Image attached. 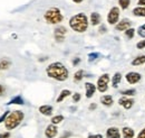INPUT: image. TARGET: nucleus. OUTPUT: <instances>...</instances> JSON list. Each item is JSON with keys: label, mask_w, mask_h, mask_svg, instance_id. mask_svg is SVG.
<instances>
[{"label": "nucleus", "mask_w": 145, "mask_h": 138, "mask_svg": "<svg viewBox=\"0 0 145 138\" xmlns=\"http://www.w3.org/2000/svg\"><path fill=\"white\" fill-rule=\"evenodd\" d=\"M38 110H39V112H40L41 115H44V116H46V117H49V116L53 115L54 108H53L52 105H49V104H44V105H40Z\"/></svg>", "instance_id": "nucleus-14"}, {"label": "nucleus", "mask_w": 145, "mask_h": 138, "mask_svg": "<svg viewBox=\"0 0 145 138\" xmlns=\"http://www.w3.org/2000/svg\"><path fill=\"white\" fill-rule=\"evenodd\" d=\"M106 138H121V131L117 127H109L106 130Z\"/></svg>", "instance_id": "nucleus-13"}, {"label": "nucleus", "mask_w": 145, "mask_h": 138, "mask_svg": "<svg viewBox=\"0 0 145 138\" xmlns=\"http://www.w3.org/2000/svg\"><path fill=\"white\" fill-rule=\"evenodd\" d=\"M123 96H125V97H133V96H135L136 94V90L135 89H129V90H124L123 92H121Z\"/></svg>", "instance_id": "nucleus-27"}, {"label": "nucleus", "mask_w": 145, "mask_h": 138, "mask_svg": "<svg viewBox=\"0 0 145 138\" xmlns=\"http://www.w3.org/2000/svg\"><path fill=\"white\" fill-rule=\"evenodd\" d=\"M120 21V8L113 7L110 8L107 14V23L109 25H116Z\"/></svg>", "instance_id": "nucleus-6"}, {"label": "nucleus", "mask_w": 145, "mask_h": 138, "mask_svg": "<svg viewBox=\"0 0 145 138\" xmlns=\"http://www.w3.org/2000/svg\"><path fill=\"white\" fill-rule=\"evenodd\" d=\"M24 99L21 98V96H17L15 98H12L9 102H7V105H10V104H24Z\"/></svg>", "instance_id": "nucleus-24"}, {"label": "nucleus", "mask_w": 145, "mask_h": 138, "mask_svg": "<svg viewBox=\"0 0 145 138\" xmlns=\"http://www.w3.org/2000/svg\"><path fill=\"white\" fill-rule=\"evenodd\" d=\"M67 34V29L64 26H57L54 29V38L57 43H63Z\"/></svg>", "instance_id": "nucleus-7"}, {"label": "nucleus", "mask_w": 145, "mask_h": 138, "mask_svg": "<svg viewBox=\"0 0 145 138\" xmlns=\"http://www.w3.org/2000/svg\"><path fill=\"white\" fill-rule=\"evenodd\" d=\"M88 25H89L88 17L84 13L76 14L69 19V27L74 32L79 33V34L85 33L87 31V28H88Z\"/></svg>", "instance_id": "nucleus-2"}, {"label": "nucleus", "mask_w": 145, "mask_h": 138, "mask_svg": "<svg viewBox=\"0 0 145 138\" xmlns=\"http://www.w3.org/2000/svg\"><path fill=\"white\" fill-rule=\"evenodd\" d=\"M58 134V128L56 125H48L45 129V137L46 138H55Z\"/></svg>", "instance_id": "nucleus-10"}, {"label": "nucleus", "mask_w": 145, "mask_h": 138, "mask_svg": "<svg viewBox=\"0 0 145 138\" xmlns=\"http://www.w3.org/2000/svg\"><path fill=\"white\" fill-rule=\"evenodd\" d=\"M88 138H103V136L101 134H96V135H89Z\"/></svg>", "instance_id": "nucleus-39"}, {"label": "nucleus", "mask_w": 145, "mask_h": 138, "mask_svg": "<svg viewBox=\"0 0 145 138\" xmlns=\"http://www.w3.org/2000/svg\"><path fill=\"white\" fill-rule=\"evenodd\" d=\"M136 47H137L138 50H144V48H145V39L140 40V42L136 44Z\"/></svg>", "instance_id": "nucleus-31"}, {"label": "nucleus", "mask_w": 145, "mask_h": 138, "mask_svg": "<svg viewBox=\"0 0 145 138\" xmlns=\"http://www.w3.org/2000/svg\"><path fill=\"white\" fill-rule=\"evenodd\" d=\"M80 93H78V92H76V93H74L72 94V102H78L79 100H80Z\"/></svg>", "instance_id": "nucleus-30"}, {"label": "nucleus", "mask_w": 145, "mask_h": 138, "mask_svg": "<svg viewBox=\"0 0 145 138\" xmlns=\"http://www.w3.org/2000/svg\"><path fill=\"white\" fill-rule=\"evenodd\" d=\"M0 71H1V70H0Z\"/></svg>", "instance_id": "nucleus-43"}, {"label": "nucleus", "mask_w": 145, "mask_h": 138, "mask_svg": "<svg viewBox=\"0 0 145 138\" xmlns=\"http://www.w3.org/2000/svg\"><path fill=\"white\" fill-rule=\"evenodd\" d=\"M85 74V72H84V70H78L77 72H75V74H74V81L75 82H80L83 79H84V75Z\"/></svg>", "instance_id": "nucleus-22"}, {"label": "nucleus", "mask_w": 145, "mask_h": 138, "mask_svg": "<svg viewBox=\"0 0 145 138\" xmlns=\"http://www.w3.org/2000/svg\"><path fill=\"white\" fill-rule=\"evenodd\" d=\"M133 15L136 17H145V7H136L133 9Z\"/></svg>", "instance_id": "nucleus-21"}, {"label": "nucleus", "mask_w": 145, "mask_h": 138, "mask_svg": "<svg viewBox=\"0 0 145 138\" xmlns=\"http://www.w3.org/2000/svg\"><path fill=\"white\" fill-rule=\"evenodd\" d=\"M121 81H122V74H121L120 72H116V73L113 75V78H112V86H113L114 89L118 88Z\"/></svg>", "instance_id": "nucleus-18"}, {"label": "nucleus", "mask_w": 145, "mask_h": 138, "mask_svg": "<svg viewBox=\"0 0 145 138\" xmlns=\"http://www.w3.org/2000/svg\"><path fill=\"white\" fill-rule=\"evenodd\" d=\"M63 120H64V116L57 115V116H54V117L52 118V123H53V125H58V123H60Z\"/></svg>", "instance_id": "nucleus-25"}, {"label": "nucleus", "mask_w": 145, "mask_h": 138, "mask_svg": "<svg viewBox=\"0 0 145 138\" xmlns=\"http://www.w3.org/2000/svg\"><path fill=\"white\" fill-rule=\"evenodd\" d=\"M72 94V92H71V90H67V89H65V90H61V92L59 93V96L57 97V99H56V102L57 104H60V102H63L67 97H69Z\"/></svg>", "instance_id": "nucleus-16"}, {"label": "nucleus", "mask_w": 145, "mask_h": 138, "mask_svg": "<svg viewBox=\"0 0 145 138\" xmlns=\"http://www.w3.org/2000/svg\"><path fill=\"white\" fill-rule=\"evenodd\" d=\"M101 20H102V18H101V15H99L98 13L94 11V13H91V14L89 21H91V24L93 25V26H97V25H99V24H101Z\"/></svg>", "instance_id": "nucleus-17"}, {"label": "nucleus", "mask_w": 145, "mask_h": 138, "mask_svg": "<svg viewBox=\"0 0 145 138\" xmlns=\"http://www.w3.org/2000/svg\"><path fill=\"white\" fill-rule=\"evenodd\" d=\"M137 138H145V128H143V129L140 131V134L137 135Z\"/></svg>", "instance_id": "nucleus-34"}, {"label": "nucleus", "mask_w": 145, "mask_h": 138, "mask_svg": "<svg viewBox=\"0 0 145 138\" xmlns=\"http://www.w3.org/2000/svg\"><path fill=\"white\" fill-rule=\"evenodd\" d=\"M79 62H80V58H79V57H76V58H74V61H72V65H74V66H76Z\"/></svg>", "instance_id": "nucleus-37"}, {"label": "nucleus", "mask_w": 145, "mask_h": 138, "mask_svg": "<svg viewBox=\"0 0 145 138\" xmlns=\"http://www.w3.org/2000/svg\"><path fill=\"white\" fill-rule=\"evenodd\" d=\"M98 31H99V33H101V34H104V33H106V31H107V29H106V26L102 25V26L99 27V29H98Z\"/></svg>", "instance_id": "nucleus-35"}, {"label": "nucleus", "mask_w": 145, "mask_h": 138, "mask_svg": "<svg viewBox=\"0 0 145 138\" xmlns=\"http://www.w3.org/2000/svg\"><path fill=\"white\" fill-rule=\"evenodd\" d=\"M134 35H135V29L134 28H129V29L125 31V36H126V38H128V39L133 38Z\"/></svg>", "instance_id": "nucleus-28"}, {"label": "nucleus", "mask_w": 145, "mask_h": 138, "mask_svg": "<svg viewBox=\"0 0 145 138\" xmlns=\"http://www.w3.org/2000/svg\"><path fill=\"white\" fill-rule=\"evenodd\" d=\"M85 90H86V98L91 99V97L95 94V91L97 90V88L91 82H86L85 83Z\"/></svg>", "instance_id": "nucleus-12"}, {"label": "nucleus", "mask_w": 145, "mask_h": 138, "mask_svg": "<svg viewBox=\"0 0 145 138\" xmlns=\"http://www.w3.org/2000/svg\"><path fill=\"white\" fill-rule=\"evenodd\" d=\"M134 100L133 99H131V98H128V97H123V98H121L120 100H118V104L120 105H122L124 109H126V110H129L133 105H134Z\"/></svg>", "instance_id": "nucleus-11"}, {"label": "nucleus", "mask_w": 145, "mask_h": 138, "mask_svg": "<svg viewBox=\"0 0 145 138\" xmlns=\"http://www.w3.org/2000/svg\"><path fill=\"white\" fill-rule=\"evenodd\" d=\"M44 19H45L46 23L49 24V25H57V24H59V23L63 21L64 16H63V14H61V11H60L59 8H57V7H52V8L47 9V10L45 11V14H44Z\"/></svg>", "instance_id": "nucleus-4"}, {"label": "nucleus", "mask_w": 145, "mask_h": 138, "mask_svg": "<svg viewBox=\"0 0 145 138\" xmlns=\"http://www.w3.org/2000/svg\"><path fill=\"white\" fill-rule=\"evenodd\" d=\"M125 79H126L127 83L135 84V83H137V82L141 81L142 75L140 73H137V72H128L126 75H125Z\"/></svg>", "instance_id": "nucleus-9"}, {"label": "nucleus", "mask_w": 145, "mask_h": 138, "mask_svg": "<svg viewBox=\"0 0 145 138\" xmlns=\"http://www.w3.org/2000/svg\"><path fill=\"white\" fill-rule=\"evenodd\" d=\"M8 115H9V110H7V111H5V112H3V115L0 117V123L6 120V118L8 117Z\"/></svg>", "instance_id": "nucleus-33"}, {"label": "nucleus", "mask_w": 145, "mask_h": 138, "mask_svg": "<svg viewBox=\"0 0 145 138\" xmlns=\"http://www.w3.org/2000/svg\"><path fill=\"white\" fill-rule=\"evenodd\" d=\"M98 55H99L98 53H91V54L88 55V61H89V62H91V61H94V60H96Z\"/></svg>", "instance_id": "nucleus-32"}, {"label": "nucleus", "mask_w": 145, "mask_h": 138, "mask_svg": "<svg viewBox=\"0 0 145 138\" xmlns=\"http://www.w3.org/2000/svg\"><path fill=\"white\" fill-rule=\"evenodd\" d=\"M137 34H138L140 37L145 38V24L144 25H142V26H140V28L137 29Z\"/></svg>", "instance_id": "nucleus-29"}, {"label": "nucleus", "mask_w": 145, "mask_h": 138, "mask_svg": "<svg viewBox=\"0 0 145 138\" xmlns=\"http://www.w3.org/2000/svg\"><path fill=\"white\" fill-rule=\"evenodd\" d=\"M10 137V134L9 133H1L0 134V138H9Z\"/></svg>", "instance_id": "nucleus-36"}, {"label": "nucleus", "mask_w": 145, "mask_h": 138, "mask_svg": "<svg viewBox=\"0 0 145 138\" xmlns=\"http://www.w3.org/2000/svg\"><path fill=\"white\" fill-rule=\"evenodd\" d=\"M25 118V113L20 110H14L11 112H9L8 117L5 120V127L7 130H14L15 128H17L19 125L22 122Z\"/></svg>", "instance_id": "nucleus-3"}, {"label": "nucleus", "mask_w": 145, "mask_h": 138, "mask_svg": "<svg viewBox=\"0 0 145 138\" xmlns=\"http://www.w3.org/2000/svg\"><path fill=\"white\" fill-rule=\"evenodd\" d=\"M3 93H5V88L0 84V97L3 96Z\"/></svg>", "instance_id": "nucleus-41"}, {"label": "nucleus", "mask_w": 145, "mask_h": 138, "mask_svg": "<svg viewBox=\"0 0 145 138\" xmlns=\"http://www.w3.org/2000/svg\"><path fill=\"white\" fill-rule=\"evenodd\" d=\"M122 136H123V138H134L135 131H134V129H132L129 127H123L122 128Z\"/></svg>", "instance_id": "nucleus-15"}, {"label": "nucleus", "mask_w": 145, "mask_h": 138, "mask_svg": "<svg viewBox=\"0 0 145 138\" xmlns=\"http://www.w3.org/2000/svg\"><path fill=\"white\" fill-rule=\"evenodd\" d=\"M131 64L133 66H140V65H143L145 64V55H140V56H136L132 62Z\"/></svg>", "instance_id": "nucleus-20"}, {"label": "nucleus", "mask_w": 145, "mask_h": 138, "mask_svg": "<svg viewBox=\"0 0 145 138\" xmlns=\"http://www.w3.org/2000/svg\"><path fill=\"white\" fill-rule=\"evenodd\" d=\"M11 66V62L8 58H2L0 60V70H7Z\"/></svg>", "instance_id": "nucleus-23"}, {"label": "nucleus", "mask_w": 145, "mask_h": 138, "mask_svg": "<svg viewBox=\"0 0 145 138\" xmlns=\"http://www.w3.org/2000/svg\"><path fill=\"white\" fill-rule=\"evenodd\" d=\"M96 107H97V105H96L95 104H89V107H88V109L91 111V110H95V109H96Z\"/></svg>", "instance_id": "nucleus-40"}, {"label": "nucleus", "mask_w": 145, "mask_h": 138, "mask_svg": "<svg viewBox=\"0 0 145 138\" xmlns=\"http://www.w3.org/2000/svg\"><path fill=\"white\" fill-rule=\"evenodd\" d=\"M129 28H132V21L127 18H123L115 25V29L118 32H125Z\"/></svg>", "instance_id": "nucleus-8"}, {"label": "nucleus", "mask_w": 145, "mask_h": 138, "mask_svg": "<svg viewBox=\"0 0 145 138\" xmlns=\"http://www.w3.org/2000/svg\"><path fill=\"white\" fill-rule=\"evenodd\" d=\"M84 0H72V2H75V3H82Z\"/></svg>", "instance_id": "nucleus-42"}, {"label": "nucleus", "mask_w": 145, "mask_h": 138, "mask_svg": "<svg viewBox=\"0 0 145 138\" xmlns=\"http://www.w3.org/2000/svg\"><path fill=\"white\" fill-rule=\"evenodd\" d=\"M129 3H131V0H118V5L122 9H127L129 7Z\"/></svg>", "instance_id": "nucleus-26"}, {"label": "nucleus", "mask_w": 145, "mask_h": 138, "mask_svg": "<svg viewBox=\"0 0 145 138\" xmlns=\"http://www.w3.org/2000/svg\"><path fill=\"white\" fill-rule=\"evenodd\" d=\"M138 7H145V0H137Z\"/></svg>", "instance_id": "nucleus-38"}, {"label": "nucleus", "mask_w": 145, "mask_h": 138, "mask_svg": "<svg viewBox=\"0 0 145 138\" xmlns=\"http://www.w3.org/2000/svg\"><path fill=\"white\" fill-rule=\"evenodd\" d=\"M108 83H109V75L108 74H103V75H101L98 78L96 88H97V90L101 93H104L108 89Z\"/></svg>", "instance_id": "nucleus-5"}, {"label": "nucleus", "mask_w": 145, "mask_h": 138, "mask_svg": "<svg viewBox=\"0 0 145 138\" xmlns=\"http://www.w3.org/2000/svg\"><path fill=\"white\" fill-rule=\"evenodd\" d=\"M46 73L50 79H54L59 82L66 81L68 79V74H69L67 68L60 62H54V63L49 64L46 68Z\"/></svg>", "instance_id": "nucleus-1"}, {"label": "nucleus", "mask_w": 145, "mask_h": 138, "mask_svg": "<svg viewBox=\"0 0 145 138\" xmlns=\"http://www.w3.org/2000/svg\"><path fill=\"white\" fill-rule=\"evenodd\" d=\"M101 102L103 105H105V107H110L113 102H114V100H113V97L112 96H109V94H106V96H102L101 97Z\"/></svg>", "instance_id": "nucleus-19"}]
</instances>
